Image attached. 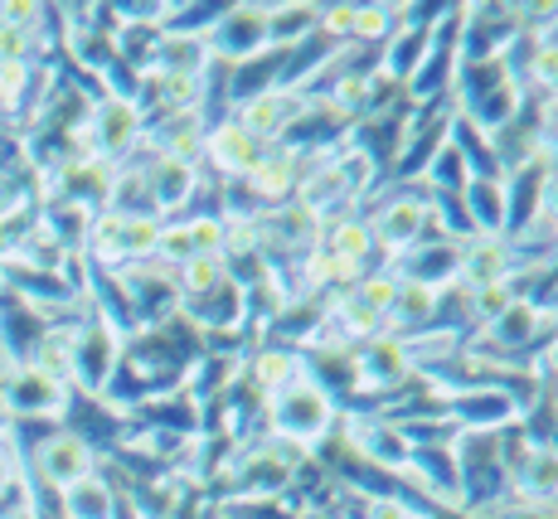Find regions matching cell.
Returning a JSON list of instances; mask_svg holds the SVG:
<instances>
[{
	"label": "cell",
	"mask_w": 558,
	"mask_h": 519,
	"mask_svg": "<svg viewBox=\"0 0 558 519\" xmlns=\"http://www.w3.org/2000/svg\"><path fill=\"white\" fill-rule=\"evenodd\" d=\"M69 394V384L49 378L35 364H15L0 378V413H5V423H63Z\"/></svg>",
	"instance_id": "6da1fadb"
},
{
	"label": "cell",
	"mask_w": 558,
	"mask_h": 519,
	"mask_svg": "<svg viewBox=\"0 0 558 519\" xmlns=\"http://www.w3.org/2000/svg\"><path fill=\"white\" fill-rule=\"evenodd\" d=\"M336 423V408H330V394L320 384H311L302 374L296 384H287L272 403V427L282 442H320Z\"/></svg>",
	"instance_id": "7a4b0ae2"
},
{
	"label": "cell",
	"mask_w": 558,
	"mask_h": 519,
	"mask_svg": "<svg viewBox=\"0 0 558 519\" xmlns=\"http://www.w3.org/2000/svg\"><path fill=\"white\" fill-rule=\"evenodd\" d=\"M93 471H98V447L88 437H78V432L59 427L53 437L35 442V485H49L53 495L88 481Z\"/></svg>",
	"instance_id": "3957f363"
},
{
	"label": "cell",
	"mask_w": 558,
	"mask_h": 519,
	"mask_svg": "<svg viewBox=\"0 0 558 519\" xmlns=\"http://www.w3.org/2000/svg\"><path fill=\"white\" fill-rule=\"evenodd\" d=\"M306 112V102L296 93H282V88H267V93H253L248 102H239V117L233 122L243 126V132L253 136V142H282L287 132L296 126V117Z\"/></svg>",
	"instance_id": "277c9868"
},
{
	"label": "cell",
	"mask_w": 558,
	"mask_h": 519,
	"mask_svg": "<svg viewBox=\"0 0 558 519\" xmlns=\"http://www.w3.org/2000/svg\"><path fill=\"white\" fill-rule=\"evenodd\" d=\"M267 35V5H233V10H219L209 29V49L223 53L229 63H243L257 53V39Z\"/></svg>",
	"instance_id": "5b68a950"
},
{
	"label": "cell",
	"mask_w": 558,
	"mask_h": 519,
	"mask_svg": "<svg viewBox=\"0 0 558 519\" xmlns=\"http://www.w3.org/2000/svg\"><path fill=\"white\" fill-rule=\"evenodd\" d=\"M257 150H263V142H253L239 122H219V126H209V132H204V150H199V156H209V166H214V176H219V180L239 185V180L253 170Z\"/></svg>",
	"instance_id": "8992f818"
},
{
	"label": "cell",
	"mask_w": 558,
	"mask_h": 519,
	"mask_svg": "<svg viewBox=\"0 0 558 519\" xmlns=\"http://www.w3.org/2000/svg\"><path fill=\"white\" fill-rule=\"evenodd\" d=\"M355 374H360L364 388L403 384V378L413 374V350H408L399 335H374V340L355 354Z\"/></svg>",
	"instance_id": "52a82bcc"
},
{
	"label": "cell",
	"mask_w": 558,
	"mask_h": 519,
	"mask_svg": "<svg viewBox=\"0 0 558 519\" xmlns=\"http://www.w3.org/2000/svg\"><path fill=\"white\" fill-rule=\"evenodd\" d=\"M510 267H514L510 243H496V238H471V243L457 253V277L466 282V291L510 282Z\"/></svg>",
	"instance_id": "ba28073f"
},
{
	"label": "cell",
	"mask_w": 558,
	"mask_h": 519,
	"mask_svg": "<svg viewBox=\"0 0 558 519\" xmlns=\"http://www.w3.org/2000/svg\"><path fill=\"white\" fill-rule=\"evenodd\" d=\"M248 190L257 194V200H287V194L296 190V180H302V156H296L292 146H263L253 160L248 176Z\"/></svg>",
	"instance_id": "9c48e42d"
},
{
	"label": "cell",
	"mask_w": 558,
	"mask_h": 519,
	"mask_svg": "<svg viewBox=\"0 0 558 519\" xmlns=\"http://www.w3.org/2000/svg\"><path fill=\"white\" fill-rule=\"evenodd\" d=\"M433 224V209H427V200H413V194H399V200H389L379 209V219L369 224L374 243H389L393 253H403L408 243H417V233Z\"/></svg>",
	"instance_id": "30bf717a"
},
{
	"label": "cell",
	"mask_w": 558,
	"mask_h": 519,
	"mask_svg": "<svg viewBox=\"0 0 558 519\" xmlns=\"http://www.w3.org/2000/svg\"><path fill=\"white\" fill-rule=\"evenodd\" d=\"M59 510H63V519H117V510H122V495H117L112 481H102V475L93 471L88 481L59 491Z\"/></svg>",
	"instance_id": "8fae6325"
},
{
	"label": "cell",
	"mask_w": 558,
	"mask_h": 519,
	"mask_svg": "<svg viewBox=\"0 0 558 519\" xmlns=\"http://www.w3.org/2000/svg\"><path fill=\"white\" fill-rule=\"evenodd\" d=\"M466 200H471V233H500L506 229V180L500 176H471L466 180Z\"/></svg>",
	"instance_id": "7c38bea8"
},
{
	"label": "cell",
	"mask_w": 558,
	"mask_h": 519,
	"mask_svg": "<svg viewBox=\"0 0 558 519\" xmlns=\"http://www.w3.org/2000/svg\"><path fill=\"white\" fill-rule=\"evenodd\" d=\"M146 185H151V200H156V214L166 219L170 209H180V204L195 194V166H185V160H166L156 156V166L146 170Z\"/></svg>",
	"instance_id": "4fadbf2b"
},
{
	"label": "cell",
	"mask_w": 558,
	"mask_h": 519,
	"mask_svg": "<svg viewBox=\"0 0 558 519\" xmlns=\"http://www.w3.org/2000/svg\"><path fill=\"white\" fill-rule=\"evenodd\" d=\"M544 326H549V316H544L539 306H530V301L514 297L510 306L500 311L496 321H490V340H500V345H530Z\"/></svg>",
	"instance_id": "5bb4252c"
},
{
	"label": "cell",
	"mask_w": 558,
	"mask_h": 519,
	"mask_svg": "<svg viewBox=\"0 0 558 519\" xmlns=\"http://www.w3.org/2000/svg\"><path fill=\"white\" fill-rule=\"evenodd\" d=\"M248 374H253V384L263 388V394L277 398L287 384H296V378H302L306 370H302V360H296V354H287V350H263V354L253 360Z\"/></svg>",
	"instance_id": "9a60e30c"
},
{
	"label": "cell",
	"mask_w": 558,
	"mask_h": 519,
	"mask_svg": "<svg viewBox=\"0 0 558 519\" xmlns=\"http://www.w3.org/2000/svg\"><path fill=\"white\" fill-rule=\"evenodd\" d=\"M437 311V287H423V282H399L393 291V311L389 321H413V330H423Z\"/></svg>",
	"instance_id": "2e32d148"
},
{
	"label": "cell",
	"mask_w": 558,
	"mask_h": 519,
	"mask_svg": "<svg viewBox=\"0 0 558 519\" xmlns=\"http://www.w3.org/2000/svg\"><path fill=\"white\" fill-rule=\"evenodd\" d=\"M326 253H336V257H345V263H360L364 267V257L374 253L369 224H364V219H340L336 229H330V238H326Z\"/></svg>",
	"instance_id": "e0dca14e"
},
{
	"label": "cell",
	"mask_w": 558,
	"mask_h": 519,
	"mask_svg": "<svg viewBox=\"0 0 558 519\" xmlns=\"http://www.w3.org/2000/svg\"><path fill=\"white\" fill-rule=\"evenodd\" d=\"M466 150H461L457 142H442V146H437V156H433V185L437 190H447V185H452V190H466Z\"/></svg>",
	"instance_id": "ac0fdd59"
},
{
	"label": "cell",
	"mask_w": 558,
	"mask_h": 519,
	"mask_svg": "<svg viewBox=\"0 0 558 519\" xmlns=\"http://www.w3.org/2000/svg\"><path fill=\"white\" fill-rule=\"evenodd\" d=\"M389 29H399V5H355L350 39H389Z\"/></svg>",
	"instance_id": "d6986e66"
},
{
	"label": "cell",
	"mask_w": 558,
	"mask_h": 519,
	"mask_svg": "<svg viewBox=\"0 0 558 519\" xmlns=\"http://www.w3.org/2000/svg\"><path fill=\"white\" fill-rule=\"evenodd\" d=\"M530 83L558 93V45H530Z\"/></svg>",
	"instance_id": "ffe728a7"
},
{
	"label": "cell",
	"mask_w": 558,
	"mask_h": 519,
	"mask_svg": "<svg viewBox=\"0 0 558 519\" xmlns=\"http://www.w3.org/2000/svg\"><path fill=\"white\" fill-rule=\"evenodd\" d=\"M185 229H190V248H195V253H219L223 248V219H214V214H199Z\"/></svg>",
	"instance_id": "44dd1931"
},
{
	"label": "cell",
	"mask_w": 558,
	"mask_h": 519,
	"mask_svg": "<svg viewBox=\"0 0 558 519\" xmlns=\"http://www.w3.org/2000/svg\"><path fill=\"white\" fill-rule=\"evenodd\" d=\"M316 29L350 39V35H355V5H320L316 10Z\"/></svg>",
	"instance_id": "7402d4cb"
},
{
	"label": "cell",
	"mask_w": 558,
	"mask_h": 519,
	"mask_svg": "<svg viewBox=\"0 0 558 519\" xmlns=\"http://www.w3.org/2000/svg\"><path fill=\"white\" fill-rule=\"evenodd\" d=\"M170 403H180V398H170ZM146 418H156V423H175V408H151ZM180 418H185V427H195V408H190V398H185V408H180Z\"/></svg>",
	"instance_id": "603a6c76"
},
{
	"label": "cell",
	"mask_w": 558,
	"mask_h": 519,
	"mask_svg": "<svg viewBox=\"0 0 558 519\" xmlns=\"http://www.w3.org/2000/svg\"><path fill=\"white\" fill-rule=\"evenodd\" d=\"M554 117H558V93H554Z\"/></svg>",
	"instance_id": "cb8c5ba5"
}]
</instances>
